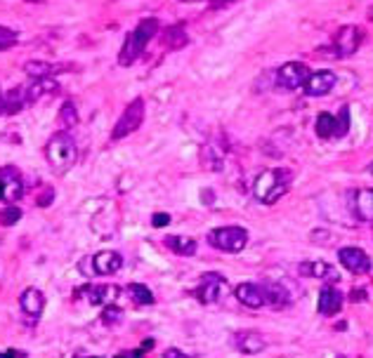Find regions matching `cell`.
<instances>
[{
  "label": "cell",
  "instance_id": "6da1fadb",
  "mask_svg": "<svg viewBox=\"0 0 373 358\" xmlns=\"http://www.w3.org/2000/svg\"><path fill=\"white\" fill-rule=\"evenodd\" d=\"M291 182H293V172L286 170V167H272V170H265L262 175H257L253 184V196L257 203L262 205H272L291 189Z\"/></svg>",
  "mask_w": 373,
  "mask_h": 358
},
{
  "label": "cell",
  "instance_id": "7a4b0ae2",
  "mask_svg": "<svg viewBox=\"0 0 373 358\" xmlns=\"http://www.w3.org/2000/svg\"><path fill=\"white\" fill-rule=\"evenodd\" d=\"M45 158H48V165L53 167V172L64 175L78 160L76 142L71 140L69 132H57V135L50 137V142L45 144Z\"/></svg>",
  "mask_w": 373,
  "mask_h": 358
},
{
  "label": "cell",
  "instance_id": "3957f363",
  "mask_svg": "<svg viewBox=\"0 0 373 358\" xmlns=\"http://www.w3.org/2000/svg\"><path fill=\"white\" fill-rule=\"evenodd\" d=\"M158 31V19H154V17H149V19H142L137 28L128 33V38H125L123 48L118 52V64L120 66H130L137 57L145 52V48L149 45V40L156 36Z\"/></svg>",
  "mask_w": 373,
  "mask_h": 358
},
{
  "label": "cell",
  "instance_id": "277c9868",
  "mask_svg": "<svg viewBox=\"0 0 373 358\" xmlns=\"http://www.w3.org/2000/svg\"><path fill=\"white\" fill-rule=\"evenodd\" d=\"M145 123V100L142 97H137L125 106V111L120 113V118L116 120V125H113L111 130V142H120L125 140L128 135H133V132L140 128V125Z\"/></svg>",
  "mask_w": 373,
  "mask_h": 358
},
{
  "label": "cell",
  "instance_id": "5b68a950",
  "mask_svg": "<svg viewBox=\"0 0 373 358\" xmlns=\"http://www.w3.org/2000/svg\"><path fill=\"white\" fill-rule=\"evenodd\" d=\"M208 243L222 252H241L248 243V231L241 227H220L208 234Z\"/></svg>",
  "mask_w": 373,
  "mask_h": 358
},
{
  "label": "cell",
  "instance_id": "8992f818",
  "mask_svg": "<svg viewBox=\"0 0 373 358\" xmlns=\"http://www.w3.org/2000/svg\"><path fill=\"white\" fill-rule=\"evenodd\" d=\"M225 290H227V279L220 274H215V271H210V274H203V279L199 281L194 294H197V299L201 304H215V302H220V297L225 294Z\"/></svg>",
  "mask_w": 373,
  "mask_h": 358
},
{
  "label": "cell",
  "instance_id": "52a82bcc",
  "mask_svg": "<svg viewBox=\"0 0 373 358\" xmlns=\"http://www.w3.org/2000/svg\"><path fill=\"white\" fill-rule=\"evenodd\" d=\"M309 76H312V73H309L307 64H302V62H289V64H284L277 71V88L281 90L305 88Z\"/></svg>",
  "mask_w": 373,
  "mask_h": 358
},
{
  "label": "cell",
  "instance_id": "ba28073f",
  "mask_svg": "<svg viewBox=\"0 0 373 358\" xmlns=\"http://www.w3.org/2000/svg\"><path fill=\"white\" fill-rule=\"evenodd\" d=\"M45 292L38 290V288H26L24 292L19 294V307H21V316L26 319L28 326H36L38 319L43 316L45 311Z\"/></svg>",
  "mask_w": 373,
  "mask_h": 358
},
{
  "label": "cell",
  "instance_id": "9c48e42d",
  "mask_svg": "<svg viewBox=\"0 0 373 358\" xmlns=\"http://www.w3.org/2000/svg\"><path fill=\"white\" fill-rule=\"evenodd\" d=\"M364 33L359 26H343L334 38V55L336 57H349L359 50Z\"/></svg>",
  "mask_w": 373,
  "mask_h": 358
},
{
  "label": "cell",
  "instance_id": "30bf717a",
  "mask_svg": "<svg viewBox=\"0 0 373 358\" xmlns=\"http://www.w3.org/2000/svg\"><path fill=\"white\" fill-rule=\"evenodd\" d=\"M338 259H340V264L345 267L349 274H357V276H361V274H369L371 271V257L366 255L361 247H340L338 250Z\"/></svg>",
  "mask_w": 373,
  "mask_h": 358
},
{
  "label": "cell",
  "instance_id": "8fae6325",
  "mask_svg": "<svg viewBox=\"0 0 373 358\" xmlns=\"http://www.w3.org/2000/svg\"><path fill=\"white\" fill-rule=\"evenodd\" d=\"M57 88H60V85H57V80L53 78H33V83L24 85V88H17V90H19L21 100H24V104L28 106V104L43 100V97L55 95Z\"/></svg>",
  "mask_w": 373,
  "mask_h": 358
},
{
  "label": "cell",
  "instance_id": "7c38bea8",
  "mask_svg": "<svg viewBox=\"0 0 373 358\" xmlns=\"http://www.w3.org/2000/svg\"><path fill=\"white\" fill-rule=\"evenodd\" d=\"M237 299L244 307L248 309H260L267 304V292H265V285H257V283H241V285L234 290Z\"/></svg>",
  "mask_w": 373,
  "mask_h": 358
},
{
  "label": "cell",
  "instance_id": "4fadbf2b",
  "mask_svg": "<svg viewBox=\"0 0 373 358\" xmlns=\"http://www.w3.org/2000/svg\"><path fill=\"white\" fill-rule=\"evenodd\" d=\"M21 194H24V182L17 175V170L10 167V170H5L3 175H0V200L12 203V200L21 198Z\"/></svg>",
  "mask_w": 373,
  "mask_h": 358
},
{
  "label": "cell",
  "instance_id": "5bb4252c",
  "mask_svg": "<svg viewBox=\"0 0 373 358\" xmlns=\"http://www.w3.org/2000/svg\"><path fill=\"white\" fill-rule=\"evenodd\" d=\"M343 302H345V297H343V292L336 285H324L319 292L317 309L321 316H336L343 309Z\"/></svg>",
  "mask_w": 373,
  "mask_h": 358
},
{
  "label": "cell",
  "instance_id": "9a60e30c",
  "mask_svg": "<svg viewBox=\"0 0 373 358\" xmlns=\"http://www.w3.org/2000/svg\"><path fill=\"white\" fill-rule=\"evenodd\" d=\"M336 88V73L334 71H317L307 78L305 83V95L309 97H324Z\"/></svg>",
  "mask_w": 373,
  "mask_h": 358
},
{
  "label": "cell",
  "instance_id": "2e32d148",
  "mask_svg": "<svg viewBox=\"0 0 373 358\" xmlns=\"http://www.w3.org/2000/svg\"><path fill=\"white\" fill-rule=\"evenodd\" d=\"M234 346H237L241 354L255 356V354H260V351H265L267 339L262 337L260 332L244 330V332H237V335H234Z\"/></svg>",
  "mask_w": 373,
  "mask_h": 358
},
{
  "label": "cell",
  "instance_id": "e0dca14e",
  "mask_svg": "<svg viewBox=\"0 0 373 358\" xmlns=\"http://www.w3.org/2000/svg\"><path fill=\"white\" fill-rule=\"evenodd\" d=\"M123 267V257L116 250H102L93 255V271L100 276H111Z\"/></svg>",
  "mask_w": 373,
  "mask_h": 358
},
{
  "label": "cell",
  "instance_id": "ac0fdd59",
  "mask_svg": "<svg viewBox=\"0 0 373 358\" xmlns=\"http://www.w3.org/2000/svg\"><path fill=\"white\" fill-rule=\"evenodd\" d=\"M298 274L307 276V279H321V281H331L338 283V271L326 262H302L298 264Z\"/></svg>",
  "mask_w": 373,
  "mask_h": 358
},
{
  "label": "cell",
  "instance_id": "d6986e66",
  "mask_svg": "<svg viewBox=\"0 0 373 358\" xmlns=\"http://www.w3.org/2000/svg\"><path fill=\"white\" fill-rule=\"evenodd\" d=\"M352 215L359 222H373V189H359L352 198Z\"/></svg>",
  "mask_w": 373,
  "mask_h": 358
},
{
  "label": "cell",
  "instance_id": "ffe728a7",
  "mask_svg": "<svg viewBox=\"0 0 373 358\" xmlns=\"http://www.w3.org/2000/svg\"><path fill=\"white\" fill-rule=\"evenodd\" d=\"M78 292L85 294L90 304H111L120 294L116 285H93V288H83V290Z\"/></svg>",
  "mask_w": 373,
  "mask_h": 358
},
{
  "label": "cell",
  "instance_id": "44dd1931",
  "mask_svg": "<svg viewBox=\"0 0 373 358\" xmlns=\"http://www.w3.org/2000/svg\"><path fill=\"white\" fill-rule=\"evenodd\" d=\"M165 247L180 257L197 255V241L189 238V236H168V238H165Z\"/></svg>",
  "mask_w": 373,
  "mask_h": 358
},
{
  "label": "cell",
  "instance_id": "7402d4cb",
  "mask_svg": "<svg viewBox=\"0 0 373 358\" xmlns=\"http://www.w3.org/2000/svg\"><path fill=\"white\" fill-rule=\"evenodd\" d=\"M57 71H64L62 64H48V62H26L24 73L28 78H50Z\"/></svg>",
  "mask_w": 373,
  "mask_h": 358
},
{
  "label": "cell",
  "instance_id": "603a6c76",
  "mask_svg": "<svg viewBox=\"0 0 373 358\" xmlns=\"http://www.w3.org/2000/svg\"><path fill=\"white\" fill-rule=\"evenodd\" d=\"M125 294L133 299L137 307H149V304H154V292L149 290L147 285H142V283H130V285L125 288Z\"/></svg>",
  "mask_w": 373,
  "mask_h": 358
},
{
  "label": "cell",
  "instance_id": "cb8c5ba5",
  "mask_svg": "<svg viewBox=\"0 0 373 358\" xmlns=\"http://www.w3.org/2000/svg\"><path fill=\"white\" fill-rule=\"evenodd\" d=\"M314 132H317L319 140H334L336 137V115L331 113H319L317 123H314Z\"/></svg>",
  "mask_w": 373,
  "mask_h": 358
},
{
  "label": "cell",
  "instance_id": "d4e9b609",
  "mask_svg": "<svg viewBox=\"0 0 373 358\" xmlns=\"http://www.w3.org/2000/svg\"><path fill=\"white\" fill-rule=\"evenodd\" d=\"M57 123H60L62 132L71 130L73 125H78V109L73 102H64L60 109V115H57Z\"/></svg>",
  "mask_w": 373,
  "mask_h": 358
},
{
  "label": "cell",
  "instance_id": "484cf974",
  "mask_svg": "<svg viewBox=\"0 0 373 358\" xmlns=\"http://www.w3.org/2000/svg\"><path fill=\"white\" fill-rule=\"evenodd\" d=\"M265 285V292H267V304L269 307H286L289 304V292L284 290L277 283H262Z\"/></svg>",
  "mask_w": 373,
  "mask_h": 358
},
{
  "label": "cell",
  "instance_id": "4316f807",
  "mask_svg": "<svg viewBox=\"0 0 373 358\" xmlns=\"http://www.w3.org/2000/svg\"><path fill=\"white\" fill-rule=\"evenodd\" d=\"M163 43L168 45L170 50H180V48H185V45H187V33H185V28H182V26L168 28V31L163 33Z\"/></svg>",
  "mask_w": 373,
  "mask_h": 358
},
{
  "label": "cell",
  "instance_id": "83f0119b",
  "mask_svg": "<svg viewBox=\"0 0 373 358\" xmlns=\"http://www.w3.org/2000/svg\"><path fill=\"white\" fill-rule=\"evenodd\" d=\"M123 321V309L116 307V304H104V311H102V323L109 328L118 326Z\"/></svg>",
  "mask_w": 373,
  "mask_h": 358
},
{
  "label": "cell",
  "instance_id": "f1b7e54d",
  "mask_svg": "<svg viewBox=\"0 0 373 358\" xmlns=\"http://www.w3.org/2000/svg\"><path fill=\"white\" fill-rule=\"evenodd\" d=\"M17 40H19V36H17L15 28H10V26H0V52L15 48Z\"/></svg>",
  "mask_w": 373,
  "mask_h": 358
},
{
  "label": "cell",
  "instance_id": "f546056e",
  "mask_svg": "<svg viewBox=\"0 0 373 358\" xmlns=\"http://www.w3.org/2000/svg\"><path fill=\"white\" fill-rule=\"evenodd\" d=\"M349 130V109L343 106L336 115V137H345Z\"/></svg>",
  "mask_w": 373,
  "mask_h": 358
},
{
  "label": "cell",
  "instance_id": "4dcf8cb0",
  "mask_svg": "<svg viewBox=\"0 0 373 358\" xmlns=\"http://www.w3.org/2000/svg\"><path fill=\"white\" fill-rule=\"evenodd\" d=\"M19 219H21V210L15 205L5 207V210L0 212V224H3V227H12V224H17Z\"/></svg>",
  "mask_w": 373,
  "mask_h": 358
},
{
  "label": "cell",
  "instance_id": "1f68e13d",
  "mask_svg": "<svg viewBox=\"0 0 373 358\" xmlns=\"http://www.w3.org/2000/svg\"><path fill=\"white\" fill-rule=\"evenodd\" d=\"M152 224H154L156 229L168 227V224H170V215H168V212H156V215L152 217Z\"/></svg>",
  "mask_w": 373,
  "mask_h": 358
},
{
  "label": "cell",
  "instance_id": "d6a6232c",
  "mask_svg": "<svg viewBox=\"0 0 373 358\" xmlns=\"http://www.w3.org/2000/svg\"><path fill=\"white\" fill-rule=\"evenodd\" d=\"M163 358H192V356H187L185 351H180V349H168L163 354Z\"/></svg>",
  "mask_w": 373,
  "mask_h": 358
},
{
  "label": "cell",
  "instance_id": "836d02e7",
  "mask_svg": "<svg viewBox=\"0 0 373 358\" xmlns=\"http://www.w3.org/2000/svg\"><path fill=\"white\" fill-rule=\"evenodd\" d=\"M232 3V0H210V8H220V5H227Z\"/></svg>",
  "mask_w": 373,
  "mask_h": 358
},
{
  "label": "cell",
  "instance_id": "e575fe53",
  "mask_svg": "<svg viewBox=\"0 0 373 358\" xmlns=\"http://www.w3.org/2000/svg\"><path fill=\"white\" fill-rule=\"evenodd\" d=\"M76 358H100V356H76Z\"/></svg>",
  "mask_w": 373,
  "mask_h": 358
},
{
  "label": "cell",
  "instance_id": "d590c367",
  "mask_svg": "<svg viewBox=\"0 0 373 358\" xmlns=\"http://www.w3.org/2000/svg\"><path fill=\"white\" fill-rule=\"evenodd\" d=\"M28 3H43V0H28Z\"/></svg>",
  "mask_w": 373,
  "mask_h": 358
},
{
  "label": "cell",
  "instance_id": "8d00e7d4",
  "mask_svg": "<svg viewBox=\"0 0 373 358\" xmlns=\"http://www.w3.org/2000/svg\"><path fill=\"white\" fill-rule=\"evenodd\" d=\"M369 172H371V175H373V165H371V167H369Z\"/></svg>",
  "mask_w": 373,
  "mask_h": 358
}]
</instances>
